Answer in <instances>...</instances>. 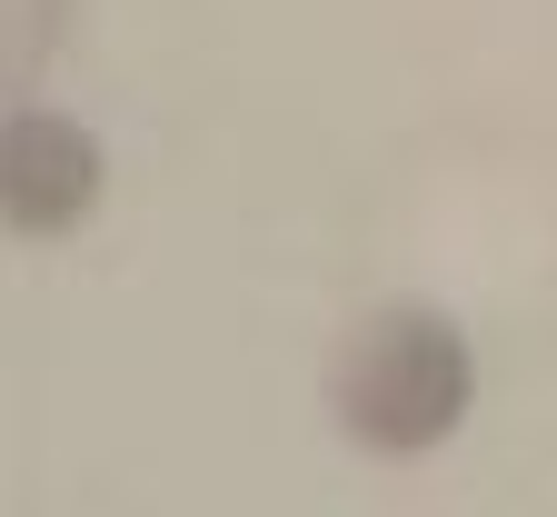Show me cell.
Segmentation results:
<instances>
[{"instance_id":"2","label":"cell","mask_w":557,"mask_h":517,"mask_svg":"<svg viewBox=\"0 0 557 517\" xmlns=\"http://www.w3.org/2000/svg\"><path fill=\"white\" fill-rule=\"evenodd\" d=\"M0 209H11V239H70L100 209V139L60 110H11V130H0Z\"/></svg>"},{"instance_id":"1","label":"cell","mask_w":557,"mask_h":517,"mask_svg":"<svg viewBox=\"0 0 557 517\" xmlns=\"http://www.w3.org/2000/svg\"><path fill=\"white\" fill-rule=\"evenodd\" d=\"M468 398H478V358H468L458 319L418 309V299L369 309L359 329L338 338V358H329V408L348 428V448H369V458H429V448H448Z\"/></svg>"}]
</instances>
